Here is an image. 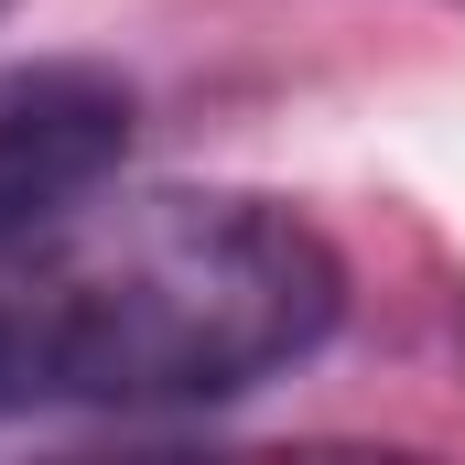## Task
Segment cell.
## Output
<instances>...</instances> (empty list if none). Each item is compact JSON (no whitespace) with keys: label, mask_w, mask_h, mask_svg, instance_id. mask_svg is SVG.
<instances>
[{"label":"cell","mask_w":465,"mask_h":465,"mask_svg":"<svg viewBox=\"0 0 465 465\" xmlns=\"http://www.w3.org/2000/svg\"><path fill=\"white\" fill-rule=\"evenodd\" d=\"M314 217L217 184H76L0 228V411H195L325 347Z\"/></svg>","instance_id":"cell-1"},{"label":"cell","mask_w":465,"mask_h":465,"mask_svg":"<svg viewBox=\"0 0 465 465\" xmlns=\"http://www.w3.org/2000/svg\"><path fill=\"white\" fill-rule=\"evenodd\" d=\"M130 141V87L98 65H0V228L98 184Z\"/></svg>","instance_id":"cell-2"},{"label":"cell","mask_w":465,"mask_h":465,"mask_svg":"<svg viewBox=\"0 0 465 465\" xmlns=\"http://www.w3.org/2000/svg\"><path fill=\"white\" fill-rule=\"evenodd\" d=\"M0 11H11V0H0Z\"/></svg>","instance_id":"cell-3"}]
</instances>
